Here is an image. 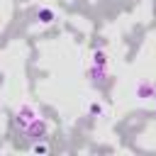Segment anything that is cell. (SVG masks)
<instances>
[{
    "instance_id": "4",
    "label": "cell",
    "mask_w": 156,
    "mask_h": 156,
    "mask_svg": "<svg viewBox=\"0 0 156 156\" xmlns=\"http://www.w3.org/2000/svg\"><path fill=\"white\" fill-rule=\"evenodd\" d=\"M134 95H136L139 100H156V80L141 78V80L134 85Z\"/></svg>"
},
{
    "instance_id": "5",
    "label": "cell",
    "mask_w": 156,
    "mask_h": 156,
    "mask_svg": "<svg viewBox=\"0 0 156 156\" xmlns=\"http://www.w3.org/2000/svg\"><path fill=\"white\" fill-rule=\"evenodd\" d=\"M37 20H39L41 24H51V22L56 20V15H54L51 7H39V10H37Z\"/></svg>"
},
{
    "instance_id": "3",
    "label": "cell",
    "mask_w": 156,
    "mask_h": 156,
    "mask_svg": "<svg viewBox=\"0 0 156 156\" xmlns=\"http://www.w3.org/2000/svg\"><path fill=\"white\" fill-rule=\"evenodd\" d=\"M85 78L90 80V85H95V88H105V85L110 83L107 66H95V63H90L88 71H85Z\"/></svg>"
},
{
    "instance_id": "7",
    "label": "cell",
    "mask_w": 156,
    "mask_h": 156,
    "mask_svg": "<svg viewBox=\"0 0 156 156\" xmlns=\"http://www.w3.org/2000/svg\"><path fill=\"white\" fill-rule=\"evenodd\" d=\"M107 61H110V58H107L105 51H100V49L93 51V63H95V66H107Z\"/></svg>"
},
{
    "instance_id": "2",
    "label": "cell",
    "mask_w": 156,
    "mask_h": 156,
    "mask_svg": "<svg viewBox=\"0 0 156 156\" xmlns=\"http://www.w3.org/2000/svg\"><path fill=\"white\" fill-rule=\"evenodd\" d=\"M22 134H24L27 141H44L46 134H49V122H46L44 117H37L32 124H27V127L22 129Z\"/></svg>"
},
{
    "instance_id": "8",
    "label": "cell",
    "mask_w": 156,
    "mask_h": 156,
    "mask_svg": "<svg viewBox=\"0 0 156 156\" xmlns=\"http://www.w3.org/2000/svg\"><path fill=\"white\" fill-rule=\"evenodd\" d=\"M34 151H37V154H46V151H49V146H46V144H41V141H34Z\"/></svg>"
},
{
    "instance_id": "1",
    "label": "cell",
    "mask_w": 156,
    "mask_h": 156,
    "mask_svg": "<svg viewBox=\"0 0 156 156\" xmlns=\"http://www.w3.org/2000/svg\"><path fill=\"white\" fill-rule=\"evenodd\" d=\"M37 117H39L37 107H34L32 102H22V105H20V107L15 110V117H12V119H15V127H17L20 132H22V129H24L27 124H32V122H34Z\"/></svg>"
},
{
    "instance_id": "6",
    "label": "cell",
    "mask_w": 156,
    "mask_h": 156,
    "mask_svg": "<svg viewBox=\"0 0 156 156\" xmlns=\"http://www.w3.org/2000/svg\"><path fill=\"white\" fill-rule=\"evenodd\" d=\"M88 115H90V117H102V115H105L102 102H98V100H95V102H90V105H88Z\"/></svg>"
},
{
    "instance_id": "9",
    "label": "cell",
    "mask_w": 156,
    "mask_h": 156,
    "mask_svg": "<svg viewBox=\"0 0 156 156\" xmlns=\"http://www.w3.org/2000/svg\"><path fill=\"white\" fill-rule=\"evenodd\" d=\"M0 149H2V146H0Z\"/></svg>"
}]
</instances>
